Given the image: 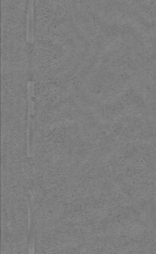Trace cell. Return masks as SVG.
Segmentation results:
<instances>
[{"mask_svg": "<svg viewBox=\"0 0 156 254\" xmlns=\"http://www.w3.org/2000/svg\"><path fill=\"white\" fill-rule=\"evenodd\" d=\"M26 35L27 41L32 43L34 39V0H28Z\"/></svg>", "mask_w": 156, "mask_h": 254, "instance_id": "1", "label": "cell"}]
</instances>
